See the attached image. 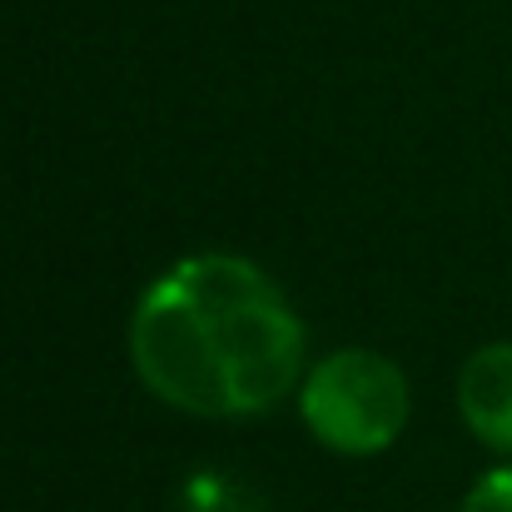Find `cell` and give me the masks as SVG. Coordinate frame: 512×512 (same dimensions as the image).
<instances>
[{
    "instance_id": "obj_1",
    "label": "cell",
    "mask_w": 512,
    "mask_h": 512,
    "mask_svg": "<svg viewBox=\"0 0 512 512\" xmlns=\"http://www.w3.org/2000/svg\"><path fill=\"white\" fill-rule=\"evenodd\" d=\"M130 358L155 398L194 418H249L289 398L304 324L279 284L239 254H189L135 304Z\"/></svg>"
},
{
    "instance_id": "obj_2",
    "label": "cell",
    "mask_w": 512,
    "mask_h": 512,
    "mask_svg": "<svg viewBox=\"0 0 512 512\" xmlns=\"http://www.w3.org/2000/svg\"><path fill=\"white\" fill-rule=\"evenodd\" d=\"M299 408L319 443L348 458H363V453H383L403 433L413 398L393 358L373 348H339L309 373Z\"/></svg>"
},
{
    "instance_id": "obj_3",
    "label": "cell",
    "mask_w": 512,
    "mask_h": 512,
    "mask_svg": "<svg viewBox=\"0 0 512 512\" xmlns=\"http://www.w3.org/2000/svg\"><path fill=\"white\" fill-rule=\"evenodd\" d=\"M458 408L478 443L512 453V343H483L463 363Z\"/></svg>"
},
{
    "instance_id": "obj_4",
    "label": "cell",
    "mask_w": 512,
    "mask_h": 512,
    "mask_svg": "<svg viewBox=\"0 0 512 512\" xmlns=\"http://www.w3.org/2000/svg\"><path fill=\"white\" fill-rule=\"evenodd\" d=\"M179 512H269V503L249 483L204 468V473L179 483Z\"/></svg>"
},
{
    "instance_id": "obj_5",
    "label": "cell",
    "mask_w": 512,
    "mask_h": 512,
    "mask_svg": "<svg viewBox=\"0 0 512 512\" xmlns=\"http://www.w3.org/2000/svg\"><path fill=\"white\" fill-rule=\"evenodd\" d=\"M458 512H512V468H493L473 483Z\"/></svg>"
}]
</instances>
